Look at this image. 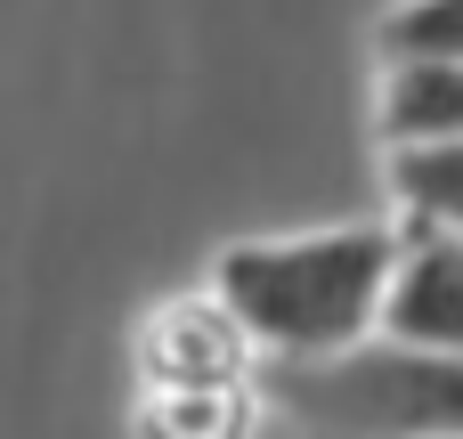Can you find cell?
Here are the masks:
<instances>
[{"label": "cell", "mask_w": 463, "mask_h": 439, "mask_svg": "<svg viewBox=\"0 0 463 439\" xmlns=\"http://www.w3.org/2000/svg\"><path fill=\"white\" fill-rule=\"evenodd\" d=\"M407 244L391 228H326V236H269V244H228L212 285L228 318L277 350V367H342L383 334L391 285H399Z\"/></svg>", "instance_id": "obj_1"}, {"label": "cell", "mask_w": 463, "mask_h": 439, "mask_svg": "<svg viewBox=\"0 0 463 439\" xmlns=\"http://www.w3.org/2000/svg\"><path fill=\"white\" fill-rule=\"evenodd\" d=\"M269 391L317 439H463V358L358 350L342 367H277Z\"/></svg>", "instance_id": "obj_2"}, {"label": "cell", "mask_w": 463, "mask_h": 439, "mask_svg": "<svg viewBox=\"0 0 463 439\" xmlns=\"http://www.w3.org/2000/svg\"><path fill=\"white\" fill-rule=\"evenodd\" d=\"M391 350H423V358H463V236L415 228L391 310H383Z\"/></svg>", "instance_id": "obj_3"}, {"label": "cell", "mask_w": 463, "mask_h": 439, "mask_svg": "<svg viewBox=\"0 0 463 439\" xmlns=\"http://www.w3.org/2000/svg\"><path fill=\"white\" fill-rule=\"evenodd\" d=\"M244 326L228 318V301H212V310H195V301H179V310H163L155 326H146V383L155 391H212V383H236L244 375Z\"/></svg>", "instance_id": "obj_4"}, {"label": "cell", "mask_w": 463, "mask_h": 439, "mask_svg": "<svg viewBox=\"0 0 463 439\" xmlns=\"http://www.w3.org/2000/svg\"><path fill=\"white\" fill-rule=\"evenodd\" d=\"M383 138L399 155L463 138V65H391L383 73Z\"/></svg>", "instance_id": "obj_5"}, {"label": "cell", "mask_w": 463, "mask_h": 439, "mask_svg": "<svg viewBox=\"0 0 463 439\" xmlns=\"http://www.w3.org/2000/svg\"><path fill=\"white\" fill-rule=\"evenodd\" d=\"M391 196L407 204V220H415V228L463 236V138H456V147L391 155Z\"/></svg>", "instance_id": "obj_6"}, {"label": "cell", "mask_w": 463, "mask_h": 439, "mask_svg": "<svg viewBox=\"0 0 463 439\" xmlns=\"http://www.w3.org/2000/svg\"><path fill=\"white\" fill-rule=\"evenodd\" d=\"M252 424V399L244 383H212V391H155L138 432L146 439H244Z\"/></svg>", "instance_id": "obj_7"}, {"label": "cell", "mask_w": 463, "mask_h": 439, "mask_svg": "<svg viewBox=\"0 0 463 439\" xmlns=\"http://www.w3.org/2000/svg\"><path fill=\"white\" fill-rule=\"evenodd\" d=\"M391 65H463V0H399L383 16Z\"/></svg>", "instance_id": "obj_8"}]
</instances>
